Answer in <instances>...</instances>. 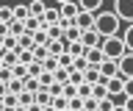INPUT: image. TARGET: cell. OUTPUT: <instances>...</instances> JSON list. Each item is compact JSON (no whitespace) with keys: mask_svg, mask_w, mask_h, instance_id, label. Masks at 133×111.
Masks as SVG:
<instances>
[{"mask_svg":"<svg viewBox=\"0 0 133 111\" xmlns=\"http://www.w3.org/2000/svg\"><path fill=\"white\" fill-rule=\"evenodd\" d=\"M119 19L111 9H103L100 14H94V34L100 39H111V36H119Z\"/></svg>","mask_w":133,"mask_h":111,"instance_id":"1","label":"cell"},{"mask_svg":"<svg viewBox=\"0 0 133 111\" xmlns=\"http://www.w3.org/2000/svg\"><path fill=\"white\" fill-rule=\"evenodd\" d=\"M100 53H103V58H108V61H119L125 56V44H122L119 36H111V39H103V42H100Z\"/></svg>","mask_w":133,"mask_h":111,"instance_id":"2","label":"cell"},{"mask_svg":"<svg viewBox=\"0 0 133 111\" xmlns=\"http://www.w3.org/2000/svg\"><path fill=\"white\" fill-rule=\"evenodd\" d=\"M111 11L116 14V19H119V22H128V25H133V0H116Z\"/></svg>","mask_w":133,"mask_h":111,"instance_id":"3","label":"cell"},{"mask_svg":"<svg viewBox=\"0 0 133 111\" xmlns=\"http://www.w3.org/2000/svg\"><path fill=\"white\" fill-rule=\"evenodd\" d=\"M56 9H58V17H61V22H75V17H78V3L66 0V3L56 6Z\"/></svg>","mask_w":133,"mask_h":111,"instance_id":"4","label":"cell"},{"mask_svg":"<svg viewBox=\"0 0 133 111\" xmlns=\"http://www.w3.org/2000/svg\"><path fill=\"white\" fill-rule=\"evenodd\" d=\"M116 69H119V78H122V81L133 78V53H125L122 58L116 61Z\"/></svg>","mask_w":133,"mask_h":111,"instance_id":"5","label":"cell"},{"mask_svg":"<svg viewBox=\"0 0 133 111\" xmlns=\"http://www.w3.org/2000/svg\"><path fill=\"white\" fill-rule=\"evenodd\" d=\"M75 28L86 34V31H94V14H86V11H78V17H75Z\"/></svg>","mask_w":133,"mask_h":111,"instance_id":"6","label":"cell"},{"mask_svg":"<svg viewBox=\"0 0 133 111\" xmlns=\"http://www.w3.org/2000/svg\"><path fill=\"white\" fill-rule=\"evenodd\" d=\"M83 58H86V64L89 67H100L103 64V53H100V47H89V50H83Z\"/></svg>","mask_w":133,"mask_h":111,"instance_id":"7","label":"cell"},{"mask_svg":"<svg viewBox=\"0 0 133 111\" xmlns=\"http://www.w3.org/2000/svg\"><path fill=\"white\" fill-rule=\"evenodd\" d=\"M122 86H125V81H122L119 75H116V78H108V81H105V94H108V97L122 94Z\"/></svg>","mask_w":133,"mask_h":111,"instance_id":"8","label":"cell"},{"mask_svg":"<svg viewBox=\"0 0 133 111\" xmlns=\"http://www.w3.org/2000/svg\"><path fill=\"white\" fill-rule=\"evenodd\" d=\"M78 11H86V14H100V11H103V3H100V0H83V3H78Z\"/></svg>","mask_w":133,"mask_h":111,"instance_id":"9","label":"cell"},{"mask_svg":"<svg viewBox=\"0 0 133 111\" xmlns=\"http://www.w3.org/2000/svg\"><path fill=\"white\" fill-rule=\"evenodd\" d=\"M100 42H103V39H100L94 31H86V34H81V44L86 47V50H89V47H100Z\"/></svg>","mask_w":133,"mask_h":111,"instance_id":"10","label":"cell"},{"mask_svg":"<svg viewBox=\"0 0 133 111\" xmlns=\"http://www.w3.org/2000/svg\"><path fill=\"white\" fill-rule=\"evenodd\" d=\"M64 53H66L64 42H47V56L50 58H58V56H64Z\"/></svg>","mask_w":133,"mask_h":111,"instance_id":"11","label":"cell"},{"mask_svg":"<svg viewBox=\"0 0 133 111\" xmlns=\"http://www.w3.org/2000/svg\"><path fill=\"white\" fill-rule=\"evenodd\" d=\"M119 39H122V44H125V53H133V25L125 28V34L119 36Z\"/></svg>","mask_w":133,"mask_h":111,"instance_id":"12","label":"cell"},{"mask_svg":"<svg viewBox=\"0 0 133 111\" xmlns=\"http://www.w3.org/2000/svg\"><path fill=\"white\" fill-rule=\"evenodd\" d=\"M83 50H86V47H83L81 42H69V44H66V56H69V58H81Z\"/></svg>","mask_w":133,"mask_h":111,"instance_id":"13","label":"cell"},{"mask_svg":"<svg viewBox=\"0 0 133 111\" xmlns=\"http://www.w3.org/2000/svg\"><path fill=\"white\" fill-rule=\"evenodd\" d=\"M50 100H53V97H50V94L44 92V89H39V92L33 94V103H36L39 108H47V106H50Z\"/></svg>","mask_w":133,"mask_h":111,"instance_id":"14","label":"cell"},{"mask_svg":"<svg viewBox=\"0 0 133 111\" xmlns=\"http://www.w3.org/2000/svg\"><path fill=\"white\" fill-rule=\"evenodd\" d=\"M44 9H47V6H44V3H39V0H36V3H31V6H28V17L39 19L42 14H44Z\"/></svg>","mask_w":133,"mask_h":111,"instance_id":"15","label":"cell"},{"mask_svg":"<svg viewBox=\"0 0 133 111\" xmlns=\"http://www.w3.org/2000/svg\"><path fill=\"white\" fill-rule=\"evenodd\" d=\"M22 34H25V25H22V22H17V19H11V22H8V36L19 39Z\"/></svg>","mask_w":133,"mask_h":111,"instance_id":"16","label":"cell"},{"mask_svg":"<svg viewBox=\"0 0 133 111\" xmlns=\"http://www.w3.org/2000/svg\"><path fill=\"white\" fill-rule=\"evenodd\" d=\"M0 58H3V67H6V69H11V67H17V64H19V61H17V53H14V50H6L3 56H0Z\"/></svg>","mask_w":133,"mask_h":111,"instance_id":"17","label":"cell"},{"mask_svg":"<svg viewBox=\"0 0 133 111\" xmlns=\"http://www.w3.org/2000/svg\"><path fill=\"white\" fill-rule=\"evenodd\" d=\"M17 50H33V39H31V34H22L19 39H17Z\"/></svg>","mask_w":133,"mask_h":111,"instance_id":"18","label":"cell"},{"mask_svg":"<svg viewBox=\"0 0 133 111\" xmlns=\"http://www.w3.org/2000/svg\"><path fill=\"white\" fill-rule=\"evenodd\" d=\"M17 106H19V108L33 106V94H31V92H19V94H17Z\"/></svg>","mask_w":133,"mask_h":111,"instance_id":"19","label":"cell"},{"mask_svg":"<svg viewBox=\"0 0 133 111\" xmlns=\"http://www.w3.org/2000/svg\"><path fill=\"white\" fill-rule=\"evenodd\" d=\"M11 17H14L17 22H25V19H28V6H14V9H11Z\"/></svg>","mask_w":133,"mask_h":111,"instance_id":"20","label":"cell"},{"mask_svg":"<svg viewBox=\"0 0 133 111\" xmlns=\"http://www.w3.org/2000/svg\"><path fill=\"white\" fill-rule=\"evenodd\" d=\"M105 83H94L91 86V100H105Z\"/></svg>","mask_w":133,"mask_h":111,"instance_id":"21","label":"cell"},{"mask_svg":"<svg viewBox=\"0 0 133 111\" xmlns=\"http://www.w3.org/2000/svg\"><path fill=\"white\" fill-rule=\"evenodd\" d=\"M31 53H33V61H39V64H42V61L47 58V44H36Z\"/></svg>","mask_w":133,"mask_h":111,"instance_id":"22","label":"cell"},{"mask_svg":"<svg viewBox=\"0 0 133 111\" xmlns=\"http://www.w3.org/2000/svg\"><path fill=\"white\" fill-rule=\"evenodd\" d=\"M22 92L36 94V92H39V81H36V78H25V81H22Z\"/></svg>","mask_w":133,"mask_h":111,"instance_id":"23","label":"cell"},{"mask_svg":"<svg viewBox=\"0 0 133 111\" xmlns=\"http://www.w3.org/2000/svg\"><path fill=\"white\" fill-rule=\"evenodd\" d=\"M6 92H8V94H19V92H22V81H17V78H11V81L6 83Z\"/></svg>","mask_w":133,"mask_h":111,"instance_id":"24","label":"cell"},{"mask_svg":"<svg viewBox=\"0 0 133 111\" xmlns=\"http://www.w3.org/2000/svg\"><path fill=\"white\" fill-rule=\"evenodd\" d=\"M25 69H28V78H39L42 72H44V69H42V64H39V61H31V64H28V67H25Z\"/></svg>","mask_w":133,"mask_h":111,"instance_id":"25","label":"cell"},{"mask_svg":"<svg viewBox=\"0 0 133 111\" xmlns=\"http://www.w3.org/2000/svg\"><path fill=\"white\" fill-rule=\"evenodd\" d=\"M50 108L64 111V108H66V97H61V94H58V97H53V100H50Z\"/></svg>","mask_w":133,"mask_h":111,"instance_id":"26","label":"cell"},{"mask_svg":"<svg viewBox=\"0 0 133 111\" xmlns=\"http://www.w3.org/2000/svg\"><path fill=\"white\" fill-rule=\"evenodd\" d=\"M36 81H39V89H47V86L53 83V72H42Z\"/></svg>","mask_w":133,"mask_h":111,"instance_id":"27","label":"cell"},{"mask_svg":"<svg viewBox=\"0 0 133 111\" xmlns=\"http://www.w3.org/2000/svg\"><path fill=\"white\" fill-rule=\"evenodd\" d=\"M66 83H69V86H81L83 83V72H75V69H72L69 78H66Z\"/></svg>","mask_w":133,"mask_h":111,"instance_id":"28","label":"cell"},{"mask_svg":"<svg viewBox=\"0 0 133 111\" xmlns=\"http://www.w3.org/2000/svg\"><path fill=\"white\" fill-rule=\"evenodd\" d=\"M3 108H6V111H14L17 108V94H6V97H3Z\"/></svg>","mask_w":133,"mask_h":111,"instance_id":"29","label":"cell"},{"mask_svg":"<svg viewBox=\"0 0 133 111\" xmlns=\"http://www.w3.org/2000/svg\"><path fill=\"white\" fill-rule=\"evenodd\" d=\"M11 6H3V9H0V22H3V25H8V22H11Z\"/></svg>","mask_w":133,"mask_h":111,"instance_id":"30","label":"cell"},{"mask_svg":"<svg viewBox=\"0 0 133 111\" xmlns=\"http://www.w3.org/2000/svg\"><path fill=\"white\" fill-rule=\"evenodd\" d=\"M31 39H33V47H36V44H47V34H44V31H36V34H31Z\"/></svg>","mask_w":133,"mask_h":111,"instance_id":"31","label":"cell"},{"mask_svg":"<svg viewBox=\"0 0 133 111\" xmlns=\"http://www.w3.org/2000/svg\"><path fill=\"white\" fill-rule=\"evenodd\" d=\"M66 108L69 111H83V100L81 97H72V100H66Z\"/></svg>","mask_w":133,"mask_h":111,"instance_id":"32","label":"cell"},{"mask_svg":"<svg viewBox=\"0 0 133 111\" xmlns=\"http://www.w3.org/2000/svg\"><path fill=\"white\" fill-rule=\"evenodd\" d=\"M122 94H125V97H133V78H128V81H125V86H122Z\"/></svg>","mask_w":133,"mask_h":111,"instance_id":"33","label":"cell"},{"mask_svg":"<svg viewBox=\"0 0 133 111\" xmlns=\"http://www.w3.org/2000/svg\"><path fill=\"white\" fill-rule=\"evenodd\" d=\"M8 81H11V69H0V83H8Z\"/></svg>","mask_w":133,"mask_h":111,"instance_id":"34","label":"cell"},{"mask_svg":"<svg viewBox=\"0 0 133 111\" xmlns=\"http://www.w3.org/2000/svg\"><path fill=\"white\" fill-rule=\"evenodd\" d=\"M6 36H8V25H3V22H0V42H3Z\"/></svg>","mask_w":133,"mask_h":111,"instance_id":"35","label":"cell"},{"mask_svg":"<svg viewBox=\"0 0 133 111\" xmlns=\"http://www.w3.org/2000/svg\"><path fill=\"white\" fill-rule=\"evenodd\" d=\"M122 108H125V111H133V97H128V100H125Z\"/></svg>","mask_w":133,"mask_h":111,"instance_id":"36","label":"cell"},{"mask_svg":"<svg viewBox=\"0 0 133 111\" xmlns=\"http://www.w3.org/2000/svg\"><path fill=\"white\" fill-rule=\"evenodd\" d=\"M25 111H42V108H39V106H36V103H33V106H28V108H25Z\"/></svg>","mask_w":133,"mask_h":111,"instance_id":"37","label":"cell"},{"mask_svg":"<svg viewBox=\"0 0 133 111\" xmlns=\"http://www.w3.org/2000/svg\"><path fill=\"white\" fill-rule=\"evenodd\" d=\"M3 53H6V47H3V42H0V56H3Z\"/></svg>","mask_w":133,"mask_h":111,"instance_id":"38","label":"cell"},{"mask_svg":"<svg viewBox=\"0 0 133 111\" xmlns=\"http://www.w3.org/2000/svg\"><path fill=\"white\" fill-rule=\"evenodd\" d=\"M0 111H6V108H3V100H0Z\"/></svg>","mask_w":133,"mask_h":111,"instance_id":"39","label":"cell"},{"mask_svg":"<svg viewBox=\"0 0 133 111\" xmlns=\"http://www.w3.org/2000/svg\"><path fill=\"white\" fill-rule=\"evenodd\" d=\"M14 111H25V108H19V106H17V108H14Z\"/></svg>","mask_w":133,"mask_h":111,"instance_id":"40","label":"cell"},{"mask_svg":"<svg viewBox=\"0 0 133 111\" xmlns=\"http://www.w3.org/2000/svg\"><path fill=\"white\" fill-rule=\"evenodd\" d=\"M0 69H3V58H0Z\"/></svg>","mask_w":133,"mask_h":111,"instance_id":"41","label":"cell"}]
</instances>
